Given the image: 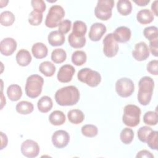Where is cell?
Masks as SVG:
<instances>
[{"instance_id": "cell-1", "label": "cell", "mask_w": 158, "mask_h": 158, "mask_svg": "<svg viewBox=\"0 0 158 158\" xmlns=\"http://www.w3.org/2000/svg\"><path fill=\"white\" fill-rule=\"evenodd\" d=\"M80 99V92L74 86H67L58 89L55 94L56 102L62 106L76 104Z\"/></svg>"}, {"instance_id": "cell-2", "label": "cell", "mask_w": 158, "mask_h": 158, "mask_svg": "<svg viewBox=\"0 0 158 158\" xmlns=\"http://www.w3.org/2000/svg\"><path fill=\"white\" fill-rule=\"evenodd\" d=\"M138 85V101L141 105L147 106L151 100L154 82L151 77L145 76L139 80Z\"/></svg>"}, {"instance_id": "cell-3", "label": "cell", "mask_w": 158, "mask_h": 158, "mask_svg": "<svg viewBox=\"0 0 158 158\" xmlns=\"http://www.w3.org/2000/svg\"><path fill=\"white\" fill-rule=\"evenodd\" d=\"M44 83L43 77L38 75L29 76L26 81L25 93L30 98H36L40 96L42 91Z\"/></svg>"}, {"instance_id": "cell-4", "label": "cell", "mask_w": 158, "mask_h": 158, "mask_svg": "<svg viewBox=\"0 0 158 158\" xmlns=\"http://www.w3.org/2000/svg\"><path fill=\"white\" fill-rule=\"evenodd\" d=\"M141 110L139 107L133 104H128L123 109L122 121L130 127L137 126L140 121Z\"/></svg>"}, {"instance_id": "cell-5", "label": "cell", "mask_w": 158, "mask_h": 158, "mask_svg": "<svg viewBox=\"0 0 158 158\" xmlns=\"http://www.w3.org/2000/svg\"><path fill=\"white\" fill-rule=\"evenodd\" d=\"M79 81L86 83L91 87L97 86L101 81V77L99 72L89 68L81 69L77 74Z\"/></svg>"}, {"instance_id": "cell-6", "label": "cell", "mask_w": 158, "mask_h": 158, "mask_svg": "<svg viewBox=\"0 0 158 158\" xmlns=\"http://www.w3.org/2000/svg\"><path fill=\"white\" fill-rule=\"evenodd\" d=\"M65 11L62 7L59 5L51 6L46 15L45 25L48 28H55L59 25L64 17Z\"/></svg>"}, {"instance_id": "cell-7", "label": "cell", "mask_w": 158, "mask_h": 158, "mask_svg": "<svg viewBox=\"0 0 158 158\" xmlns=\"http://www.w3.org/2000/svg\"><path fill=\"white\" fill-rule=\"evenodd\" d=\"M114 6L113 0H99L94 8L95 16L102 20H107L112 16V9Z\"/></svg>"}, {"instance_id": "cell-8", "label": "cell", "mask_w": 158, "mask_h": 158, "mask_svg": "<svg viewBox=\"0 0 158 158\" xmlns=\"http://www.w3.org/2000/svg\"><path fill=\"white\" fill-rule=\"evenodd\" d=\"M115 90L117 93L122 98L130 96L135 90L133 81L126 77L118 79L115 83Z\"/></svg>"}, {"instance_id": "cell-9", "label": "cell", "mask_w": 158, "mask_h": 158, "mask_svg": "<svg viewBox=\"0 0 158 158\" xmlns=\"http://www.w3.org/2000/svg\"><path fill=\"white\" fill-rule=\"evenodd\" d=\"M103 52L107 57H114L118 51V44L113 33H109L103 40Z\"/></svg>"}, {"instance_id": "cell-10", "label": "cell", "mask_w": 158, "mask_h": 158, "mask_svg": "<svg viewBox=\"0 0 158 158\" xmlns=\"http://www.w3.org/2000/svg\"><path fill=\"white\" fill-rule=\"evenodd\" d=\"M21 152L27 157H35L40 152V147L36 141L31 139H27L22 143Z\"/></svg>"}, {"instance_id": "cell-11", "label": "cell", "mask_w": 158, "mask_h": 158, "mask_svg": "<svg viewBox=\"0 0 158 158\" xmlns=\"http://www.w3.org/2000/svg\"><path fill=\"white\" fill-rule=\"evenodd\" d=\"M70 141L69 134L64 130H57L52 136V143L57 148L65 147Z\"/></svg>"}, {"instance_id": "cell-12", "label": "cell", "mask_w": 158, "mask_h": 158, "mask_svg": "<svg viewBox=\"0 0 158 158\" xmlns=\"http://www.w3.org/2000/svg\"><path fill=\"white\" fill-rule=\"evenodd\" d=\"M149 50L148 46L144 42H139L135 44V49L132 51V56L135 60L143 61L149 57Z\"/></svg>"}, {"instance_id": "cell-13", "label": "cell", "mask_w": 158, "mask_h": 158, "mask_svg": "<svg viewBox=\"0 0 158 158\" xmlns=\"http://www.w3.org/2000/svg\"><path fill=\"white\" fill-rule=\"evenodd\" d=\"M75 72V70L72 65L70 64L64 65L58 71L57 80L61 83H68L72 79Z\"/></svg>"}, {"instance_id": "cell-14", "label": "cell", "mask_w": 158, "mask_h": 158, "mask_svg": "<svg viewBox=\"0 0 158 158\" xmlns=\"http://www.w3.org/2000/svg\"><path fill=\"white\" fill-rule=\"evenodd\" d=\"M17 48V42L12 38H6L0 43V51L1 54L9 56L12 55Z\"/></svg>"}, {"instance_id": "cell-15", "label": "cell", "mask_w": 158, "mask_h": 158, "mask_svg": "<svg viewBox=\"0 0 158 158\" xmlns=\"http://www.w3.org/2000/svg\"><path fill=\"white\" fill-rule=\"evenodd\" d=\"M106 26L102 23H94L90 27L88 36L91 41H98L106 32Z\"/></svg>"}, {"instance_id": "cell-16", "label": "cell", "mask_w": 158, "mask_h": 158, "mask_svg": "<svg viewBox=\"0 0 158 158\" xmlns=\"http://www.w3.org/2000/svg\"><path fill=\"white\" fill-rule=\"evenodd\" d=\"M113 35L117 43H126L131 38V33L129 28L124 26H121L117 28Z\"/></svg>"}, {"instance_id": "cell-17", "label": "cell", "mask_w": 158, "mask_h": 158, "mask_svg": "<svg viewBox=\"0 0 158 158\" xmlns=\"http://www.w3.org/2000/svg\"><path fill=\"white\" fill-rule=\"evenodd\" d=\"M48 43L52 46H59L62 45L65 42V36L59 31H51L48 36Z\"/></svg>"}, {"instance_id": "cell-18", "label": "cell", "mask_w": 158, "mask_h": 158, "mask_svg": "<svg viewBox=\"0 0 158 158\" xmlns=\"http://www.w3.org/2000/svg\"><path fill=\"white\" fill-rule=\"evenodd\" d=\"M31 52L33 56L36 59H43L48 55V48L46 46L42 43H36L31 48Z\"/></svg>"}, {"instance_id": "cell-19", "label": "cell", "mask_w": 158, "mask_h": 158, "mask_svg": "<svg viewBox=\"0 0 158 158\" xmlns=\"http://www.w3.org/2000/svg\"><path fill=\"white\" fill-rule=\"evenodd\" d=\"M15 59L17 64L22 67L27 66L31 61V56L29 51L23 49L18 51Z\"/></svg>"}, {"instance_id": "cell-20", "label": "cell", "mask_w": 158, "mask_h": 158, "mask_svg": "<svg viewBox=\"0 0 158 158\" xmlns=\"http://www.w3.org/2000/svg\"><path fill=\"white\" fill-rule=\"evenodd\" d=\"M136 19L141 24H148L153 21L154 15L149 9H144L137 13Z\"/></svg>"}, {"instance_id": "cell-21", "label": "cell", "mask_w": 158, "mask_h": 158, "mask_svg": "<svg viewBox=\"0 0 158 158\" xmlns=\"http://www.w3.org/2000/svg\"><path fill=\"white\" fill-rule=\"evenodd\" d=\"M7 94L10 100L12 101H18L22 95L21 87L16 84L10 85L7 89Z\"/></svg>"}, {"instance_id": "cell-22", "label": "cell", "mask_w": 158, "mask_h": 158, "mask_svg": "<svg viewBox=\"0 0 158 158\" xmlns=\"http://www.w3.org/2000/svg\"><path fill=\"white\" fill-rule=\"evenodd\" d=\"M37 106L38 110L42 113L49 112L52 107V101L51 98L48 96L41 97L38 101Z\"/></svg>"}, {"instance_id": "cell-23", "label": "cell", "mask_w": 158, "mask_h": 158, "mask_svg": "<svg viewBox=\"0 0 158 158\" xmlns=\"http://www.w3.org/2000/svg\"><path fill=\"white\" fill-rule=\"evenodd\" d=\"M67 117L69 120L73 124H79L81 123L84 118L85 115L83 112L79 109L70 110L67 114Z\"/></svg>"}, {"instance_id": "cell-24", "label": "cell", "mask_w": 158, "mask_h": 158, "mask_svg": "<svg viewBox=\"0 0 158 158\" xmlns=\"http://www.w3.org/2000/svg\"><path fill=\"white\" fill-rule=\"evenodd\" d=\"M49 120L53 125H61L65 122V115L60 110H54L49 115Z\"/></svg>"}, {"instance_id": "cell-25", "label": "cell", "mask_w": 158, "mask_h": 158, "mask_svg": "<svg viewBox=\"0 0 158 158\" xmlns=\"http://www.w3.org/2000/svg\"><path fill=\"white\" fill-rule=\"evenodd\" d=\"M15 109L17 112H19V114L27 115L33 112L34 107L31 102L26 101H22L17 104Z\"/></svg>"}, {"instance_id": "cell-26", "label": "cell", "mask_w": 158, "mask_h": 158, "mask_svg": "<svg viewBox=\"0 0 158 158\" xmlns=\"http://www.w3.org/2000/svg\"><path fill=\"white\" fill-rule=\"evenodd\" d=\"M39 70L46 77H52L56 72V67L52 62L44 61L40 64Z\"/></svg>"}, {"instance_id": "cell-27", "label": "cell", "mask_w": 158, "mask_h": 158, "mask_svg": "<svg viewBox=\"0 0 158 158\" xmlns=\"http://www.w3.org/2000/svg\"><path fill=\"white\" fill-rule=\"evenodd\" d=\"M68 41L70 46L72 48L76 49L81 48L86 43V38L85 36H77L73 33H71L68 37Z\"/></svg>"}, {"instance_id": "cell-28", "label": "cell", "mask_w": 158, "mask_h": 158, "mask_svg": "<svg viewBox=\"0 0 158 158\" xmlns=\"http://www.w3.org/2000/svg\"><path fill=\"white\" fill-rule=\"evenodd\" d=\"M117 9L121 15H128L131 12L132 6L130 1L120 0L117 3Z\"/></svg>"}, {"instance_id": "cell-29", "label": "cell", "mask_w": 158, "mask_h": 158, "mask_svg": "<svg viewBox=\"0 0 158 158\" xmlns=\"http://www.w3.org/2000/svg\"><path fill=\"white\" fill-rule=\"evenodd\" d=\"M87 27L85 23L80 20H77L73 23L72 32L75 36L83 37L86 33Z\"/></svg>"}, {"instance_id": "cell-30", "label": "cell", "mask_w": 158, "mask_h": 158, "mask_svg": "<svg viewBox=\"0 0 158 158\" xmlns=\"http://www.w3.org/2000/svg\"><path fill=\"white\" fill-rule=\"evenodd\" d=\"M15 16L12 12L6 10L0 15V23L2 26L8 27L12 25L15 21Z\"/></svg>"}, {"instance_id": "cell-31", "label": "cell", "mask_w": 158, "mask_h": 158, "mask_svg": "<svg viewBox=\"0 0 158 158\" xmlns=\"http://www.w3.org/2000/svg\"><path fill=\"white\" fill-rule=\"evenodd\" d=\"M86 54L83 51H76L72 55V62L77 66L84 64L86 61Z\"/></svg>"}, {"instance_id": "cell-32", "label": "cell", "mask_w": 158, "mask_h": 158, "mask_svg": "<svg viewBox=\"0 0 158 158\" xmlns=\"http://www.w3.org/2000/svg\"><path fill=\"white\" fill-rule=\"evenodd\" d=\"M66 52L61 48L54 49L51 53V60L56 64H60L66 59Z\"/></svg>"}, {"instance_id": "cell-33", "label": "cell", "mask_w": 158, "mask_h": 158, "mask_svg": "<svg viewBox=\"0 0 158 158\" xmlns=\"http://www.w3.org/2000/svg\"><path fill=\"white\" fill-rule=\"evenodd\" d=\"M133 131L129 128H123L120 133V139L122 142L125 144H128L131 143L133 139Z\"/></svg>"}, {"instance_id": "cell-34", "label": "cell", "mask_w": 158, "mask_h": 158, "mask_svg": "<svg viewBox=\"0 0 158 158\" xmlns=\"http://www.w3.org/2000/svg\"><path fill=\"white\" fill-rule=\"evenodd\" d=\"M143 122L148 125H156L158 122L157 112L148 111L143 116Z\"/></svg>"}, {"instance_id": "cell-35", "label": "cell", "mask_w": 158, "mask_h": 158, "mask_svg": "<svg viewBox=\"0 0 158 158\" xmlns=\"http://www.w3.org/2000/svg\"><path fill=\"white\" fill-rule=\"evenodd\" d=\"M43 20V13L33 10L31 11L28 17V22L30 25L33 26L39 25Z\"/></svg>"}, {"instance_id": "cell-36", "label": "cell", "mask_w": 158, "mask_h": 158, "mask_svg": "<svg viewBox=\"0 0 158 158\" xmlns=\"http://www.w3.org/2000/svg\"><path fill=\"white\" fill-rule=\"evenodd\" d=\"M81 131L84 136L89 138L96 136L98 133V128L95 125L91 124H88L83 126L81 127Z\"/></svg>"}, {"instance_id": "cell-37", "label": "cell", "mask_w": 158, "mask_h": 158, "mask_svg": "<svg viewBox=\"0 0 158 158\" xmlns=\"http://www.w3.org/2000/svg\"><path fill=\"white\" fill-rule=\"evenodd\" d=\"M143 35L149 41L158 38L157 28L155 26H150L146 27L143 30Z\"/></svg>"}, {"instance_id": "cell-38", "label": "cell", "mask_w": 158, "mask_h": 158, "mask_svg": "<svg viewBox=\"0 0 158 158\" xmlns=\"http://www.w3.org/2000/svg\"><path fill=\"white\" fill-rule=\"evenodd\" d=\"M158 132L157 131H153L149 134L146 143L148 146L154 150L157 149V144H158Z\"/></svg>"}, {"instance_id": "cell-39", "label": "cell", "mask_w": 158, "mask_h": 158, "mask_svg": "<svg viewBox=\"0 0 158 158\" xmlns=\"http://www.w3.org/2000/svg\"><path fill=\"white\" fill-rule=\"evenodd\" d=\"M152 131V129L148 126L140 127L138 131V139L143 143H146L148 137Z\"/></svg>"}, {"instance_id": "cell-40", "label": "cell", "mask_w": 158, "mask_h": 158, "mask_svg": "<svg viewBox=\"0 0 158 158\" xmlns=\"http://www.w3.org/2000/svg\"><path fill=\"white\" fill-rule=\"evenodd\" d=\"M31 6L34 10L43 13L45 11L46 6L43 0H32L31 1Z\"/></svg>"}, {"instance_id": "cell-41", "label": "cell", "mask_w": 158, "mask_h": 158, "mask_svg": "<svg viewBox=\"0 0 158 158\" xmlns=\"http://www.w3.org/2000/svg\"><path fill=\"white\" fill-rule=\"evenodd\" d=\"M71 21L65 19L60 22V23L59 24V31L62 34H66L68 33L71 28Z\"/></svg>"}, {"instance_id": "cell-42", "label": "cell", "mask_w": 158, "mask_h": 158, "mask_svg": "<svg viewBox=\"0 0 158 158\" xmlns=\"http://www.w3.org/2000/svg\"><path fill=\"white\" fill-rule=\"evenodd\" d=\"M147 70L151 74L157 75L158 74V60H151L147 65Z\"/></svg>"}, {"instance_id": "cell-43", "label": "cell", "mask_w": 158, "mask_h": 158, "mask_svg": "<svg viewBox=\"0 0 158 158\" xmlns=\"http://www.w3.org/2000/svg\"><path fill=\"white\" fill-rule=\"evenodd\" d=\"M158 38L149 41V49L152 54L156 57H157V49H158Z\"/></svg>"}, {"instance_id": "cell-44", "label": "cell", "mask_w": 158, "mask_h": 158, "mask_svg": "<svg viewBox=\"0 0 158 158\" xmlns=\"http://www.w3.org/2000/svg\"><path fill=\"white\" fill-rule=\"evenodd\" d=\"M136 157L137 158H143V157H146V158H154L153 154H151L149 151L147 150H141L139 152H138Z\"/></svg>"}, {"instance_id": "cell-45", "label": "cell", "mask_w": 158, "mask_h": 158, "mask_svg": "<svg viewBox=\"0 0 158 158\" xmlns=\"http://www.w3.org/2000/svg\"><path fill=\"white\" fill-rule=\"evenodd\" d=\"M1 149H2L4 148H5L7 146L8 139H7V136L5 134H4V133H2V132H1Z\"/></svg>"}, {"instance_id": "cell-46", "label": "cell", "mask_w": 158, "mask_h": 158, "mask_svg": "<svg viewBox=\"0 0 158 158\" xmlns=\"http://www.w3.org/2000/svg\"><path fill=\"white\" fill-rule=\"evenodd\" d=\"M157 3L158 1H154L151 5V9L153 12V13L155 15L157 16L158 14H157Z\"/></svg>"}, {"instance_id": "cell-47", "label": "cell", "mask_w": 158, "mask_h": 158, "mask_svg": "<svg viewBox=\"0 0 158 158\" xmlns=\"http://www.w3.org/2000/svg\"><path fill=\"white\" fill-rule=\"evenodd\" d=\"M134 2L139 6H146L149 2V0H138V1H134Z\"/></svg>"}, {"instance_id": "cell-48", "label": "cell", "mask_w": 158, "mask_h": 158, "mask_svg": "<svg viewBox=\"0 0 158 158\" xmlns=\"http://www.w3.org/2000/svg\"><path fill=\"white\" fill-rule=\"evenodd\" d=\"M4 104H6V98H4V95L2 91H1V109L3 107Z\"/></svg>"}]
</instances>
